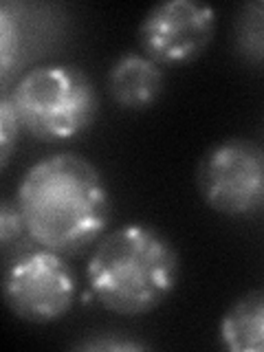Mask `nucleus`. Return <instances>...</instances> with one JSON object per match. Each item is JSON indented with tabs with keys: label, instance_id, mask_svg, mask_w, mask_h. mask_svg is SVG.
Returning <instances> with one entry per match:
<instances>
[{
	"label": "nucleus",
	"instance_id": "nucleus-1",
	"mask_svg": "<svg viewBox=\"0 0 264 352\" xmlns=\"http://www.w3.org/2000/svg\"><path fill=\"white\" fill-rule=\"evenodd\" d=\"M27 236L38 247L77 256L102 238L113 198L93 161L55 152L29 165L16 190Z\"/></svg>",
	"mask_w": 264,
	"mask_h": 352
},
{
	"label": "nucleus",
	"instance_id": "nucleus-2",
	"mask_svg": "<svg viewBox=\"0 0 264 352\" xmlns=\"http://www.w3.org/2000/svg\"><path fill=\"white\" fill-rule=\"evenodd\" d=\"M179 275V249L161 229L126 223L99 238L88 256L86 300L124 317L146 315L174 293Z\"/></svg>",
	"mask_w": 264,
	"mask_h": 352
},
{
	"label": "nucleus",
	"instance_id": "nucleus-3",
	"mask_svg": "<svg viewBox=\"0 0 264 352\" xmlns=\"http://www.w3.org/2000/svg\"><path fill=\"white\" fill-rule=\"evenodd\" d=\"M7 95L20 128L47 143L82 137L99 115V95L93 80L73 64L33 66L18 77Z\"/></svg>",
	"mask_w": 264,
	"mask_h": 352
},
{
	"label": "nucleus",
	"instance_id": "nucleus-4",
	"mask_svg": "<svg viewBox=\"0 0 264 352\" xmlns=\"http://www.w3.org/2000/svg\"><path fill=\"white\" fill-rule=\"evenodd\" d=\"M196 190L212 212L249 218L264 203V148L245 137L214 143L198 161Z\"/></svg>",
	"mask_w": 264,
	"mask_h": 352
},
{
	"label": "nucleus",
	"instance_id": "nucleus-5",
	"mask_svg": "<svg viewBox=\"0 0 264 352\" xmlns=\"http://www.w3.org/2000/svg\"><path fill=\"white\" fill-rule=\"evenodd\" d=\"M64 258L62 253L40 247L22 253L5 269V302L18 319L29 324H53L71 311L77 280Z\"/></svg>",
	"mask_w": 264,
	"mask_h": 352
},
{
	"label": "nucleus",
	"instance_id": "nucleus-6",
	"mask_svg": "<svg viewBox=\"0 0 264 352\" xmlns=\"http://www.w3.org/2000/svg\"><path fill=\"white\" fill-rule=\"evenodd\" d=\"M216 31V9L194 0H165L141 18L137 40L161 66H183L201 58Z\"/></svg>",
	"mask_w": 264,
	"mask_h": 352
},
{
	"label": "nucleus",
	"instance_id": "nucleus-7",
	"mask_svg": "<svg viewBox=\"0 0 264 352\" xmlns=\"http://www.w3.org/2000/svg\"><path fill=\"white\" fill-rule=\"evenodd\" d=\"M106 84L117 106L126 110H146L161 97L165 73L163 66L146 53L128 51L110 66Z\"/></svg>",
	"mask_w": 264,
	"mask_h": 352
},
{
	"label": "nucleus",
	"instance_id": "nucleus-8",
	"mask_svg": "<svg viewBox=\"0 0 264 352\" xmlns=\"http://www.w3.org/2000/svg\"><path fill=\"white\" fill-rule=\"evenodd\" d=\"M218 339L229 352H264V289L240 295L227 308Z\"/></svg>",
	"mask_w": 264,
	"mask_h": 352
},
{
	"label": "nucleus",
	"instance_id": "nucleus-9",
	"mask_svg": "<svg viewBox=\"0 0 264 352\" xmlns=\"http://www.w3.org/2000/svg\"><path fill=\"white\" fill-rule=\"evenodd\" d=\"M234 49L247 64L264 66V3L240 7L234 20Z\"/></svg>",
	"mask_w": 264,
	"mask_h": 352
},
{
	"label": "nucleus",
	"instance_id": "nucleus-10",
	"mask_svg": "<svg viewBox=\"0 0 264 352\" xmlns=\"http://www.w3.org/2000/svg\"><path fill=\"white\" fill-rule=\"evenodd\" d=\"M20 49V25L18 18L14 16L9 5L0 7V71H3V80L7 82V77L14 69V62L18 58Z\"/></svg>",
	"mask_w": 264,
	"mask_h": 352
},
{
	"label": "nucleus",
	"instance_id": "nucleus-11",
	"mask_svg": "<svg viewBox=\"0 0 264 352\" xmlns=\"http://www.w3.org/2000/svg\"><path fill=\"white\" fill-rule=\"evenodd\" d=\"M20 121L14 110V104L7 93H3L0 97V165L3 170L9 165L11 154H14V148L18 143V135H20Z\"/></svg>",
	"mask_w": 264,
	"mask_h": 352
},
{
	"label": "nucleus",
	"instance_id": "nucleus-12",
	"mask_svg": "<svg viewBox=\"0 0 264 352\" xmlns=\"http://www.w3.org/2000/svg\"><path fill=\"white\" fill-rule=\"evenodd\" d=\"M75 350H99V352H124V350H148L150 346L139 339H130L124 335L106 333V335H93L73 344Z\"/></svg>",
	"mask_w": 264,
	"mask_h": 352
},
{
	"label": "nucleus",
	"instance_id": "nucleus-13",
	"mask_svg": "<svg viewBox=\"0 0 264 352\" xmlns=\"http://www.w3.org/2000/svg\"><path fill=\"white\" fill-rule=\"evenodd\" d=\"M22 234H27V229H25V220H22L16 198L14 201L5 198L3 205H0V242H3V247H9L11 242L20 238Z\"/></svg>",
	"mask_w": 264,
	"mask_h": 352
},
{
	"label": "nucleus",
	"instance_id": "nucleus-14",
	"mask_svg": "<svg viewBox=\"0 0 264 352\" xmlns=\"http://www.w3.org/2000/svg\"><path fill=\"white\" fill-rule=\"evenodd\" d=\"M262 209H264V203H262Z\"/></svg>",
	"mask_w": 264,
	"mask_h": 352
}]
</instances>
